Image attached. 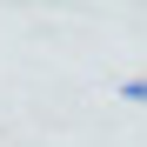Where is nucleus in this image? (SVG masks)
I'll return each instance as SVG.
<instances>
[{
    "instance_id": "nucleus-1",
    "label": "nucleus",
    "mask_w": 147,
    "mask_h": 147,
    "mask_svg": "<svg viewBox=\"0 0 147 147\" xmlns=\"http://www.w3.org/2000/svg\"><path fill=\"white\" fill-rule=\"evenodd\" d=\"M120 100H140V107H147V74H134V80H120Z\"/></svg>"
}]
</instances>
